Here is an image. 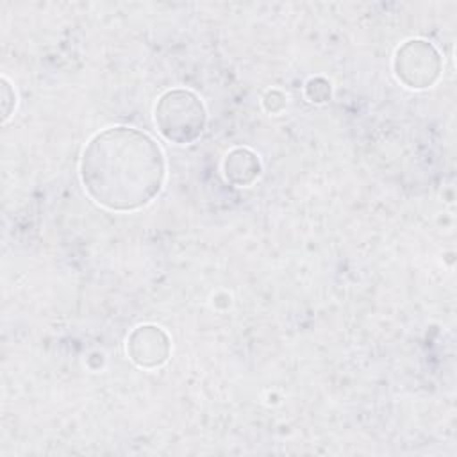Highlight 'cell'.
I'll list each match as a JSON object with an SVG mask.
<instances>
[{
    "label": "cell",
    "instance_id": "1",
    "mask_svg": "<svg viewBox=\"0 0 457 457\" xmlns=\"http://www.w3.org/2000/svg\"><path fill=\"white\" fill-rule=\"evenodd\" d=\"M166 177L159 145L132 127H112L89 139L80 159L86 193L109 211H137L162 189Z\"/></svg>",
    "mask_w": 457,
    "mask_h": 457
},
{
    "label": "cell",
    "instance_id": "2",
    "mask_svg": "<svg viewBox=\"0 0 457 457\" xmlns=\"http://www.w3.org/2000/svg\"><path fill=\"white\" fill-rule=\"evenodd\" d=\"M207 123L202 100L187 89L166 91L155 105V125L171 143L189 145L196 141Z\"/></svg>",
    "mask_w": 457,
    "mask_h": 457
},
{
    "label": "cell",
    "instance_id": "3",
    "mask_svg": "<svg viewBox=\"0 0 457 457\" xmlns=\"http://www.w3.org/2000/svg\"><path fill=\"white\" fill-rule=\"evenodd\" d=\"M396 79L412 89H423L432 86L441 73V57L437 50L423 41H405L393 61Z\"/></svg>",
    "mask_w": 457,
    "mask_h": 457
},
{
    "label": "cell",
    "instance_id": "4",
    "mask_svg": "<svg viewBox=\"0 0 457 457\" xmlns=\"http://www.w3.org/2000/svg\"><path fill=\"white\" fill-rule=\"evenodd\" d=\"M170 339L166 332L155 325H141L132 330L127 339L130 359L141 368H157L170 357Z\"/></svg>",
    "mask_w": 457,
    "mask_h": 457
},
{
    "label": "cell",
    "instance_id": "5",
    "mask_svg": "<svg viewBox=\"0 0 457 457\" xmlns=\"http://www.w3.org/2000/svg\"><path fill=\"white\" fill-rule=\"evenodd\" d=\"M225 175L236 186L252 184L261 173L257 155L248 148H236L225 159Z\"/></svg>",
    "mask_w": 457,
    "mask_h": 457
}]
</instances>
